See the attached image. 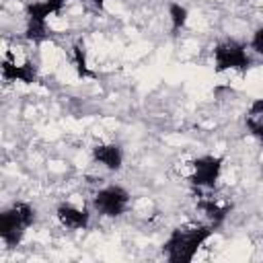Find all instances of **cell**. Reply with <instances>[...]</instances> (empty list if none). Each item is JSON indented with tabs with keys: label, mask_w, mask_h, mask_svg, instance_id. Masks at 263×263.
<instances>
[{
	"label": "cell",
	"mask_w": 263,
	"mask_h": 263,
	"mask_svg": "<svg viewBox=\"0 0 263 263\" xmlns=\"http://www.w3.org/2000/svg\"><path fill=\"white\" fill-rule=\"evenodd\" d=\"M214 226L205 220L185 222L175 226L162 242V255L168 263H191L199 249L212 238Z\"/></svg>",
	"instance_id": "cell-1"
},
{
	"label": "cell",
	"mask_w": 263,
	"mask_h": 263,
	"mask_svg": "<svg viewBox=\"0 0 263 263\" xmlns=\"http://www.w3.org/2000/svg\"><path fill=\"white\" fill-rule=\"evenodd\" d=\"M37 210L29 201H12L0 212V240L8 249L18 247L27 230L35 224Z\"/></svg>",
	"instance_id": "cell-2"
},
{
	"label": "cell",
	"mask_w": 263,
	"mask_h": 263,
	"mask_svg": "<svg viewBox=\"0 0 263 263\" xmlns=\"http://www.w3.org/2000/svg\"><path fill=\"white\" fill-rule=\"evenodd\" d=\"M222 168H224V158L216 156V154H201V156H193L185 162L179 164V177L191 185L195 191H203V189H214L216 183L222 177Z\"/></svg>",
	"instance_id": "cell-3"
},
{
	"label": "cell",
	"mask_w": 263,
	"mask_h": 263,
	"mask_svg": "<svg viewBox=\"0 0 263 263\" xmlns=\"http://www.w3.org/2000/svg\"><path fill=\"white\" fill-rule=\"evenodd\" d=\"M212 60H214V72L216 74H224V72L245 74L253 66V60H251L247 45L236 41V39L220 41L212 51Z\"/></svg>",
	"instance_id": "cell-4"
},
{
	"label": "cell",
	"mask_w": 263,
	"mask_h": 263,
	"mask_svg": "<svg viewBox=\"0 0 263 263\" xmlns=\"http://www.w3.org/2000/svg\"><path fill=\"white\" fill-rule=\"evenodd\" d=\"M66 6V0H37L25 8V37L33 43L47 39V23L51 16L60 14Z\"/></svg>",
	"instance_id": "cell-5"
},
{
	"label": "cell",
	"mask_w": 263,
	"mask_h": 263,
	"mask_svg": "<svg viewBox=\"0 0 263 263\" xmlns=\"http://www.w3.org/2000/svg\"><path fill=\"white\" fill-rule=\"evenodd\" d=\"M132 195L123 185L111 183L92 195V210L103 218H119L129 210Z\"/></svg>",
	"instance_id": "cell-6"
},
{
	"label": "cell",
	"mask_w": 263,
	"mask_h": 263,
	"mask_svg": "<svg viewBox=\"0 0 263 263\" xmlns=\"http://www.w3.org/2000/svg\"><path fill=\"white\" fill-rule=\"evenodd\" d=\"M0 70H2V78L6 82H23V84L37 82L35 64L25 53H21L16 47L4 51L2 62H0Z\"/></svg>",
	"instance_id": "cell-7"
},
{
	"label": "cell",
	"mask_w": 263,
	"mask_h": 263,
	"mask_svg": "<svg viewBox=\"0 0 263 263\" xmlns=\"http://www.w3.org/2000/svg\"><path fill=\"white\" fill-rule=\"evenodd\" d=\"M55 220L66 230H86L90 224V214L84 205H78L74 201H62L55 208Z\"/></svg>",
	"instance_id": "cell-8"
},
{
	"label": "cell",
	"mask_w": 263,
	"mask_h": 263,
	"mask_svg": "<svg viewBox=\"0 0 263 263\" xmlns=\"http://www.w3.org/2000/svg\"><path fill=\"white\" fill-rule=\"evenodd\" d=\"M90 158H92V162H97L105 171L117 173L123 166L125 154H123V148L115 142H99L90 148Z\"/></svg>",
	"instance_id": "cell-9"
},
{
	"label": "cell",
	"mask_w": 263,
	"mask_h": 263,
	"mask_svg": "<svg viewBox=\"0 0 263 263\" xmlns=\"http://www.w3.org/2000/svg\"><path fill=\"white\" fill-rule=\"evenodd\" d=\"M210 191H212V189H203V191H199L201 195H197V208L203 212V220L216 228V226L222 224V220L228 216V212H230V203H228L226 199H222V197L212 195Z\"/></svg>",
	"instance_id": "cell-10"
},
{
	"label": "cell",
	"mask_w": 263,
	"mask_h": 263,
	"mask_svg": "<svg viewBox=\"0 0 263 263\" xmlns=\"http://www.w3.org/2000/svg\"><path fill=\"white\" fill-rule=\"evenodd\" d=\"M245 125H247V132L259 144H263V97L261 99H255L249 105L247 115H245Z\"/></svg>",
	"instance_id": "cell-11"
},
{
	"label": "cell",
	"mask_w": 263,
	"mask_h": 263,
	"mask_svg": "<svg viewBox=\"0 0 263 263\" xmlns=\"http://www.w3.org/2000/svg\"><path fill=\"white\" fill-rule=\"evenodd\" d=\"M168 21H171V31L177 33L187 25L189 10L181 2H168Z\"/></svg>",
	"instance_id": "cell-12"
},
{
	"label": "cell",
	"mask_w": 263,
	"mask_h": 263,
	"mask_svg": "<svg viewBox=\"0 0 263 263\" xmlns=\"http://www.w3.org/2000/svg\"><path fill=\"white\" fill-rule=\"evenodd\" d=\"M74 64H76V70L80 76H90V70L86 66V55H84V45H76L74 47Z\"/></svg>",
	"instance_id": "cell-13"
},
{
	"label": "cell",
	"mask_w": 263,
	"mask_h": 263,
	"mask_svg": "<svg viewBox=\"0 0 263 263\" xmlns=\"http://www.w3.org/2000/svg\"><path fill=\"white\" fill-rule=\"evenodd\" d=\"M249 47H251L253 53H257V55L263 58V27H259V29L253 33V37H251V41H249Z\"/></svg>",
	"instance_id": "cell-14"
},
{
	"label": "cell",
	"mask_w": 263,
	"mask_h": 263,
	"mask_svg": "<svg viewBox=\"0 0 263 263\" xmlns=\"http://www.w3.org/2000/svg\"><path fill=\"white\" fill-rule=\"evenodd\" d=\"M88 2H90V4H95V6H99V8H103L109 0H88Z\"/></svg>",
	"instance_id": "cell-15"
}]
</instances>
